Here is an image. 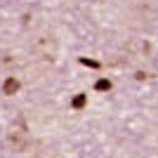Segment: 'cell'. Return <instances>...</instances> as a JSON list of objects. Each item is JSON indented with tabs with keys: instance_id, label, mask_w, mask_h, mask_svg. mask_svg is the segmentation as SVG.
Wrapping results in <instances>:
<instances>
[{
	"instance_id": "1",
	"label": "cell",
	"mask_w": 158,
	"mask_h": 158,
	"mask_svg": "<svg viewBox=\"0 0 158 158\" xmlns=\"http://www.w3.org/2000/svg\"><path fill=\"white\" fill-rule=\"evenodd\" d=\"M7 142H10V146H12L14 151H26L28 137H26V125H24V120H21V118H19V130H12V132H10Z\"/></svg>"
},
{
	"instance_id": "2",
	"label": "cell",
	"mask_w": 158,
	"mask_h": 158,
	"mask_svg": "<svg viewBox=\"0 0 158 158\" xmlns=\"http://www.w3.org/2000/svg\"><path fill=\"white\" fill-rule=\"evenodd\" d=\"M17 90H19V80H17V78H7L5 85H2V92H5V94H14Z\"/></svg>"
},
{
	"instance_id": "3",
	"label": "cell",
	"mask_w": 158,
	"mask_h": 158,
	"mask_svg": "<svg viewBox=\"0 0 158 158\" xmlns=\"http://www.w3.org/2000/svg\"><path fill=\"white\" fill-rule=\"evenodd\" d=\"M125 50H127V52H139V54H144V52H149V43H130Z\"/></svg>"
},
{
	"instance_id": "4",
	"label": "cell",
	"mask_w": 158,
	"mask_h": 158,
	"mask_svg": "<svg viewBox=\"0 0 158 158\" xmlns=\"http://www.w3.org/2000/svg\"><path fill=\"white\" fill-rule=\"evenodd\" d=\"M85 102H87V94H78V97L71 102V106H73V109H83V106H85Z\"/></svg>"
},
{
	"instance_id": "5",
	"label": "cell",
	"mask_w": 158,
	"mask_h": 158,
	"mask_svg": "<svg viewBox=\"0 0 158 158\" xmlns=\"http://www.w3.org/2000/svg\"><path fill=\"white\" fill-rule=\"evenodd\" d=\"M94 90H99V92L111 90V83H109V80H97V83H94Z\"/></svg>"
},
{
	"instance_id": "6",
	"label": "cell",
	"mask_w": 158,
	"mask_h": 158,
	"mask_svg": "<svg viewBox=\"0 0 158 158\" xmlns=\"http://www.w3.org/2000/svg\"><path fill=\"white\" fill-rule=\"evenodd\" d=\"M80 61H83V64H85V66H92V69H97V61H92V59H80Z\"/></svg>"
}]
</instances>
